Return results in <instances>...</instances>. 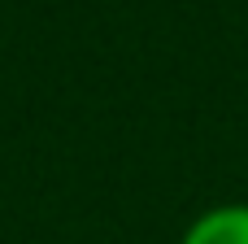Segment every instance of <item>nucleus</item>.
<instances>
[{
    "label": "nucleus",
    "instance_id": "nucleus-1",
    "mask_svg": "<svg viewBox=\"0 0 248 244\" xmlns=\"http://www.w3.org/2000/svg\"><path fill=\"white\" fill-rule=\"evenodd\" d=\"M183 244H248V201L205 210L183 231Z\"/></svg>",
    "mask_w": 248,
    "mask_h": 244
}]
</instances>
